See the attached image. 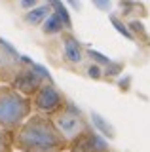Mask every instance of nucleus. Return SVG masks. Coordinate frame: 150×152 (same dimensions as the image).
<instances>
[{
  "label": "nucleus",
  "instance_id": "6",
  "mask_svg": "<svg viewBox=\"0 0 150 152\" xmlns=\"http://www.w3.org/2000/svg\"><path fill=\"white\" fill-rule=\"evenodd\" d=\"M23 61L25 59L13 48H10L4 40H0V84L12 86L23 66Z\"/></svg>",
  "mask_w": 150,
  "mask_h": 152
},
{
  "label": "nucleus",
  "instance_id": "2",
  "mask_svg": "<svg viewBox=\"0 0 150 152\" xmlns=\"http://www.w3.org/2000/svg\"><path fill=\"white\" fill-rule=\"evenodd\" d=\"M32 114L31 99L21 95L12 86L0 84V129L15 133Z\"/></svg>",
  "mask_w": 150,
  "mask_h": 152
},
{
  "label": "nucleus",
  "instance_id": "5",
  "mask_svg": "<svg viewBox=\"0 0 150 152\" xmlns=\"http://www.w3.org/2000/svg\"><path fill=\"white\" fill-rule=\"evenodd\" d=\"M46 82H50V78H48V74L44 72V69H40V66H36L34 63H31V61L25 59L19 74H17L15 80L12 82V88L17 89L21 95H25V97L31 99V95Z\"/></svg>",
  "mask_w": 150,
  "mask_h": 152
},
{
  "label": "nucleus",
  "instance_id": "7",
  "mask_svg": "<svg viewBox=\"0 0 150 152\" xmlns=\"http://www.w3.org/2000/svg\"><path fill=\"white\" fill-rule=\"evenodd\" d=\"M67 152H110V148H108V142L90 126L76 139L68 142Z\"/></svg>",
  "mask_w": 150,
  "mask_h": 152
},
{
  "label": "nucleus",
  "instance_id": "3",
  "mask_svg": "<svg viewBox=\"0 0 150 152\" xmlns=\"http://www.w3.org/2000/svg\"><path fill=\"white\" fill-rule=\"evenodd\" d=\"M65 104H67L65 95L51 84V80L46 82V84H42L40 88L31 95L32 114H40V116L51 118V116H55L59 110H63Z\"/></svg>",
  "mask_w": 150,
  "mask_h": 152
},
{
  "label": "nucleus",
  "instance_id": "8",
  "mask_svg": "<svg viewBox=\"0 0 150 152\" xmlns=\"http://www.w3.org/2000/svg\"><path fill=\"white\" fill-rule=\"evenodd\" d=\"M13 133L0 129V152H13Z\"/></svg>",
  "mask_w": 150,
  "mask_h": 152
},
{
  "label": "nucleus",
  "instance_id": "4",
  "mask_svg": "<svg viewBox=\"0 0 150 152\" xmlns=\"http://www.w3.org/2000/svg\"><path fill=\"white\" fill-rule=\"evenodd\" d=\"M51 120H53L55 127L59 129V133L67 139V142L76 139L82 131H86L87 127H90V124H87V120L82 116V112L76 110L70 103L65 104V108L59 110L55 116H51Z\"/></svg>",
  "mask_w": 150,
  "mask_h": 152
},
{
  "label": "nucleus",
  "instance_id": "1",
  "mask_svg": "<svg viewBox=\"0 0 150 152\" xmlns=\"http://www.w3.org/2000/svg\"><path fill=\"white\" fill-rule=\"evenodd\" d=\"M17 152H67L68 142L48 116L31 114L12 135Z\"/></svg>",
  "mask_w": 150,
  "mask_h": 152
}]
</instances>
